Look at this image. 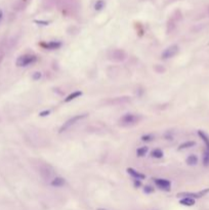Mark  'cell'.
Here are the masks:
<instances>
[{
  "label": "cell",
  "mask_w": 209,
  "mask_h": 210,
  "mask_svg": "<svg viewBox=\"0 0 209 210\" xmlns=\"http://www.w3.org/2000/svg\"><path fill=\"white\" fill-rule=\"evenodd\" d=\"M142 120L141 115L132 114V113H127V114L123 115L121 118L119 119V124L123 127H128V126H133Z\"/></svg>",
  "instance_id": "6da1fadb"
},
{
  "label": "cell",
  "mask_w": 209,
  "mask_h": 210,
  "mask_svg": "<svg viewBox=\"0 0 209 210\" xmlns=\"http://www.w3.org/2000/svg\"><path fill=\"white\" fill-rule=\"evenodd\" d=\"M38 61L37 56L32 53H26V54H22L15 61V65L18 67H28L30 65L35 64Z\"/></svg>",
  "instance_id": "7a4b0ae2"
},
{
  "label": "cell",
  "mask_w": 209,
  "mask_h": 210,
  "mask_svg": "<svg viewBox=\"0 0 209 210\" xmlns=\"http://www.w3.org/2000/svg\"><path fill=\"white\" fill-rule=\"evenodd\" d=\"M88 116V114H86V113H84V114H79V115H75L73 116L72 118L68 119L67 121L64 122V124L60 127L59 129V132L60 133H63V132L67 131L68 129H70L72 126H74L75 124H77L78 122H80L81 120H83L84 118H86Z\"/></svg>",
  "instance_id": "3957f363"
},
{
  "label": "cell",
  "mask_w": 209,
  "mask_h": 210,
  "mask_svg": "<svg viewBox=\"0 0 209 210\" xmlns=\"http://www.w3.org/2000/svg\"><path fill=\"white\" fill-rule=\"evenodd\" d=\"M179 50H180L179 45L172 44V45L168 46L167 48L164 49V51L161 54V57L163 60H169V59H171V57H175L176 54L179 53Z\"/></svg>",
  "instance_id": "277c9868"
},
{
  "label": "cell",
  "mask_w": 209,
  "mask_h": 210,
  "mask_svg": "<svg viewBox=\"0 0 209 210\" xmlns=\"http://www.w3.org/2000/svg\"><path fill=\"white\" fill-rule=\"evenodd\" d=\"M127 54L123 49H113L110 53V59L116 62H122L126 59Z\"/></svg>",
  "instance_id": "5b68a950"
},
{
  "label": "cell",
  "mask_w": 209,
  "mask_h": 210,
  "mask_svg": "<svg viewBox=\"0 0 209 210\" xmlns=\"http://www.w3.org/2000/svg\"><path fill=\"white\" fill-rule=\"evenodd\" d=\"M154 182L158 188L164 191H169L170 186H171V182L166 178H154Z\"/></svg>",
  "instance_id": "8992f818"
},
{
  "label": "cell",
  "mask_w": 209,
  "mask_h": 210,
  "mask_svg": "<svg viewBox=\"0 0 209 210\" xmlns=\"http://www.w3.org/2000/svg\"><path fill=\"white\" fill-rule=\"evenodd\" d=\"M207 193H209V189H206V190H203L201 191V192H198V193H180L177 194V196H184V197H190V198H193V199H198V198H201L203 197L204 195H206Z\"/></svg>",
  "instance_id": "52a82bcc"
},
{
  "label": "cell",
  "mask_w": 209,
  "mask_h": 210,
  "mask_svg": "<svg viewBox=\"0 0 209 210\" xmlns=\"http://www.w3.org/2000/svg\"><path fill=\"white\" fill-rule=\"evenodd\" d=\"M40 45L45 49L53 50V49H59L62 47V42L60 41H50L47 43H40Z\"/></svg>",
  "instance_id": "ba28073f"
},
{
  "label": "cell",
  "mask_w": 209,
  "mask_h": 210,
  "mask_svg": "<svg viewBox=\"0 0 209 210\" xmlns=\"http://www.w3.org/2000/svg\"><path fill=\"white\" fill-rule=\"evenodd\" d=\"M126 171H127V173L129 174V175H131L132 176L134 180H145L146 178V175L144 173H141L139 171H137V170H135L134 168H131V167H129V168H127L126 169Z\"/></svg>",
  "instance_id": "9c48e42d"
},
{
  "label": "cell",
  "mask_w": 209,
  "mask_h": 210,
  "mask_svg": "<svg viewBox=\"0 0 209 210\" xmlns=\"http://www.w3.org/2000/svg\"><path fill=\"white\" fill-rule=\"evenodd\" d=\"M50 185L55 186V188H62V186H64L66 185V180L62 176H56L52 178Z\"/></svg>",
  "instance_id": "30bf717a"
},
{
  "label": "cell",
  "mask_w": 209,
  "mask_h": 210,
  "mask_svg": "<svg viewBox=\"0 0 209 210\" xmlns=\"http://www.w3.org/2000/svg\"><path fill=\"white\" fill-rule=\"evenodd\" d=\"M81 95H82V91H80V90L74 91V92H72L71 94H69L67 98L64 100V102L65 103H70V102H72V100H76L77 98H80Z\"/></svg>",
  "instance_id": "8fae6325"
},
{
  "label": "cell",
  "mask_w": 209,
  "mask_h": 210,
  "mask_svg": "<svg viewBox=\"0 0 209 210\" xmlns=\"http://www.w3.org/2000/svg\"><path fill=\"white\" fill-rule=\"evenodd\" d=\"M180 204L184 206H194L196 204V200L190 197H184L183 199L180 200Z\"/></svg>",
  "instance_id": "7c38bea8"
},
{
  "label": "cell",
  "mask_w": 209,
  "mask_h": 210,
  "mask_svg": "<svg viewBox=\"0 0 209 210\" xmlns=\"http://www.w3.org/2000/svg\"><path fill=\"white\" fill-rule=\"evenodd\" d=\"M198 135H199L200 138L202 139V141L204 142V143H205V147H206V149H205V150L209 151V137L202 130L198 131Z\"/></svg>",
  "instance_id": "4fadbf2b"
},
{
  "label": "cell",
  "mask_w": 209,
  "mask_h": 210,
  "mask_svg": "<svg viewBox=\"0 0 209 210\" xmlns=\"http://www.w3.org/2000/svg\"><path fill=\"white\" fill-rule=\"evenodd\" d=\"M198 161H199L198 157H197V155H194V154L190 155V156L187 158V160H185V162H187V164L190 165V166L197 165V164H198Z\"/></svg>",
  "instance_id": "5bb4252c"
},
{
  "label": "cell",
  "mask_w": 209,
  "mask_h": 210,
  "mask_svg": "<svg viewBox=\"0 0 209 210\" xmlns=\"http://www.w3.org/2000/svg\"><path fill=\"white\" fill-rule=\"evenodd\" d=\"M195 145H196V143H195V142H193V141L185 142V143H181V145L179 147V150L181 151V150L190 149V148H192V147H195Z\"/></svg>",
  "instance_id": "9a60e30c"
},
{
  "label": "cell",
  "mask_w": 209,
  "mask_h": 210,
  "mask_svg": "<svg viewBox=\"0 0 209 210\" xmlns=\"http://www.w3.org/2000/svg\"><path fill=\"white\" fill-rule=\"evenodd\" d=\"M151 156L153 158H156V159H161L163 157V152H162L160 149H155L152 151V153H151Z\"/></svg>",
  "instance_id": "2e32d148"
},
{
  "label": "cell",
  "mask_w": 209,
  "mask_h": 210,
  "mask_svg": "<svg viewBox=\"0 0 209 210\" xmlns=\"http://www.w3.org/2000/svg\"><path fill=\"white\" fill-rule=\"evenodd\" d=\"M148 151H149L148 147H141L137 150V155L138 157H144L145 155L148 153Z\"/></svg>",
  "instance_id": "e0dca14e"
},
{
  "label": "cell",
  "mask_w": 209,
  "mask_h": 210,
  "mask_svg": "<svg viewBox=\"0 0 209 210\" xmlns=\"http://www.w3.org/2000/svg\"><path fill=\"white\" fill-rule=\"evenodd\" d=\"M104 7V0H98L94 4V9L96 11H100Z\"/></svg>",
  "instance_id": "ac0fdd59"
},
{
  "label": "cell",
  "mask_w": 209,
  "mask_h": 210,
  "mask_svg": "<svg viewBox=\"0 0 209 210\" xmlns=\"http://www.w3.org/2000/svg\"><path fill=\"white\" fill-rule=\"evenodd\" d=\"M203 164L206 167L209 166V151L207 150H205L204 155H203Z\"/></svg>",
  "instance_id": "d6986e66"
},
{
  "label": "cell",
  "mask_w": 209,
  "mask_h": 210,
  "mask_svg": "<svg viewBox=\"0 0 209 210\" xmlns=\"http://www.w3.org/2000/svg\"><path fill=\"white\" fill-rule=\"evenodd\" d=\"M142 142H152L154 139V135L153 134H145L141 137Z\"/></svg>",
  "instance_id": "ffe728a7"
},
{
  "label": "cell",
  "mask_w": 209,
  "mask_h": 210,
  "mask_svg": "<svg viewBox=\"0 0 209 210\" xmlns=\"http://www.w3.org/2000/svg\"><path fill=\"white\" fill-rule=\"evenodd\" d=\"M144 192L146 194H151V193L154 192V188H153L152 186H146L145 188H144Z\"/></svg>",
  "instance_id": "44dd1931"
},
{
  "label": "cell",
  "mask_w": 209,
  "mask_h": 210,
  "mask_svg": "<svg viewBox=\"0 0 209 210\" xmlns=\"http://www.w3.org/2000/svg\"><path fill=\"white\" fill-rule=\"evenodd\" d=\"M42 77V74L40 73V72H35L34 74H33V76H32V78H33V80H39L40 78Z\"/></svg>",
  "instance_id": "7402d4cb"
},
{
  "label": "cell",
  "mask_w": 209,
  "mask_h": 210,
  "mask_svg": "<svg viewBox=\"0 0 209 210\" xmlns=\"http://www.w3.org/2000/svg\"><path fill=\"white\" fill-rule=\"evenodd\" d=\"M154 69L156 70V72H157V73H163V72L165 71V68H164V67H161V66H159V65L155 66V68H154Z\"/></svg>",
  "instance_id": "603a6c76"
},
{
  "label": "cell",
  "mask_w": 209,
  "mask_h": 210,
  "mask_svg": "<svg viewBox=\"0 0 209 210\" xmlns=\"http://www.w3.org/2000/svg\"><path fill=\"white\" fill-rule=\"evenodd\" d=\"M133 185H134L135 188H139V186H142V180H134Z\"/></svg>",
  "instance_id": "cb8c5ba5"
},
{
  "label": "cell",
  "mask_w": 209,
  "mask_h": 210,
  "mask_svg": "<svg viewBox=\"0 0 209 210\" xmlns=\"http://www.w3.org/2000/svg\"><path fill=\"white\" fill-rule=\"evenodd\" d=\"M50 114V111L48 110V111H43V112H41L40 114H39V116H41V117H44V116H48Z\"/></svg>",
  "instance_id": "d4e9b609"
},
{
  "label": "cell",
  "mask_w": 209,
  "mask_h": 210,
  "mask_svg": "<svg viewBox=\"0 0 209 210\" xmlns=\"http://www.w3.org/2000/svg\"><path fill=\"white\" fill-rule=\"evenodd\" d=\"M2 19H3V11L0 9V22L2 21Z\"/></svg>",
  "instance_id": "484cf974"
},
{
  "label": "cell",
  "mask_w": 209,
  "mask_h": 210,
  "mask_svg": "<svg viewBox=\"0 0 209 210\" xmlns=\"http://www.w3.org/2000/svg\"><path fill=\"white\" fill-rule=\"evenodd\" d=\"M96 210H109V209H106V208H98Z\"/></svg>",
  "instance_id": "4316f807"
}]
</instances>
